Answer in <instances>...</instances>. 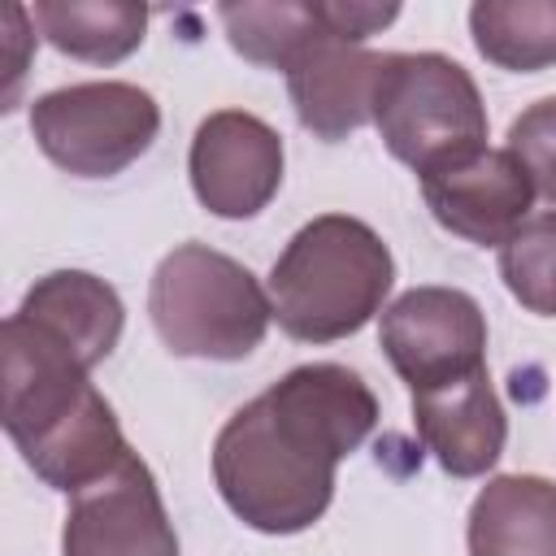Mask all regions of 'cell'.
Here are the masks:
<instances>
[{
	"label": "cell",
	"instance_id": "obj_1",
	"mask_svg": "<svg viewBox=\"0 0 556 556\" xmlns=\"http://www.w3.org/2000/svg\"><path fill=\"white\" fill-rule=\"evenodd\" d=\"M378 426L369 382L334 361L287 369L230 413L213 439L226 508L261 534H300L334 500V469Z\"/></svg>",
	"mask_w": 556,
	"mask_h": 556
},
{
	"label": "cell",
	"instance_id": "obj_2",
	"mask_svg": "<svg viewBox=\"0 0 556 556\" xmlns=\"http://www.w3.org/2000/svg\"><path fill=\"white\" fill-rule=\"evenodd\" d=\"M4 430L52 491H83L130 452L113 404L91 387L87 361L22 313L0 330Z\"/></svg>",
	"mask_w": 556,
	"mask_h": 556
},
{
	"label": "cell",
	"instance_id": "obj_3",
	"mask_svg": "<svg viewBox=\"0 0 556 556\" xmlns=\"http://www.w3.org/2000/svg\"><path fill=\"white\" fill-rule=\"evenodd\" d=\"M395 282L391 248L374 226L348 213L304 222L269 269L274 321L300 343L356 334Z\"/></svg>",
	"mask_w": 556,
	"mask_h": 556
},
{
	"label": "cell",
	"instance_id": "obj_4",
	"mask_svg": "<svg viewBox=\"0 0 556 556\" xmlns=\"http://www.w3.org/2000/svg\"><path fill=\"white\" fill-rule=\"evenodd\" d=\"M148 317L174 356L243 361L261 348L274 304L235 256L208 243H178L152 269Z\"/></svg>",
	"mask_w": 556,
	"mask_h": 556
},
{
	"label": "cell",
	"instance_id": "obj_5",
	"mask_svg": "<svg viewBox=\"0 0 556 556\" xmlns=\"http://www.w3.org/2000/svg\"><path fill=\"white\" fill-rule=\"evenodd\" d=\"M369 113L387 152L421 178L486 148L482 91L443 52H382Z\"/></svg>",
	"mask_w": 556,
	"mask_h": 556
},
{
	"label": "cell",
	"instance_id": "obj_6",
	"mask_svg": "<svg viewBox=\"0 0 556 556\" xmlns=\"http://www.w3.org/2000/svg\"><path fill=\"white\" fill-rule=\"evenodd\" d=\"M161 130V104L135 83H74L30 104L39 152L74 178H113L135 165Z\"/></svg>",
	"mask_w": 556,
	"mask_h": 556
},
{
	"label": "cell",
	"instance_id": "obj_7",
	"mask_svg": "<svg viewBox=\"0 0 556 556\" xmlns=\"http://www.w3.org/2000/svg\"><path fill=\"white\" fill-rule=\"evenodd\" d=\"M378 343L408 395L486 369V313L469 291L413 287L382 308Z\"/></svg>",
	"mask_w": 556,
	"mask_h": 556
},
{
	"label": "cell",
	"instance_id": "obj_8",
	"mask_svg": "<svg viewBox=\"0 0 556 556\" xmlns=\"http://www.w3.org/2000/svg\"><path fill=\"white\" fill-rule=\"evenodd\" d=\"M61 556H178L174 521L139 452L70 495Z\"/></svg>",
	"mask_w": 556,
	"mask_h": 556
},
{
	"label": "cell",
	"instance_id": "obj_9",
	"mask_svg": "<svg viewBox=\"0 0 556 556\" xmlns=\"http://www.w3.org/2000/svg\"><path fill=\"white\" fill-rule=\"evenodd\" d=\"M282 139L269 122L243 109H217L195 126L187 174L195 200L226 222L256 217L282 187Z\"/></svg>",
	"mask_w": 556,
	"mask_h": 556
},
{
	"label": "cell",
	"instance_id": "obj_10",
	"mask_svg": "<svg viewBox=\"0 0 556 556\" xmlns=\"http://www.w3.org/2000/svg\"><path fill=\"white\" fill-rule=\"evenodd\" d=\"M430 217L482 248H500L534 204V182L508 148H482L421 178Z\"/></svg>",
	"mask_w": 556,
	"mask_h": 556
},
{
	"label": "cell",
	"instance_id": "obj_11",
	"mask_svg": "<svg viewBox=\"0 0 556 556\" xmlns=\"http://www.w3.org/2000/svg\"><path fill=\"white\" fill-rule=\"evenodd\" d=\"M378 65H382V52L348 43L334 30L317 35L287 65V91L300 126L326 143H339L365 122H374L369 109H374Z\"/></svg>",
	"mask_w": 556,
	"mask_h": 556
},
{
	"label": "cell",
	"instance_id": "obj_12",
	"mask_svg": "<svg viewBox=\"0 0 556 556\" xmlns=\"http://www.w3.org/2000/svg\"><path fill=\"white\" fill-rule=\"evenodd\" d=\"M413 426L426 452H434V460L452 478H482L500 460L508 439V417L486 369L443 382L434 391H417Z\"/></svg>",
	"mask_w": 556,
	"mask_h": 556
},
{
	"label": "cell",
	"instance_id": "obj_13",
	"mask_svg": "<svg viewBox=\"0 0 556 556\" xmlns=\"http://www.w3.org/2000/svg\"><path fill=\"white\" fill-rule=\"evenodd\" d=\"M22 317H30L35 326H43L48 334H56L65 348H74L87 369H96L122 339L126 326V308L122 295L87 274V269H52L43 274L17 304Z\"/></svg>",
	"mask_w": 556,
	"mask_h": 556
},
{
	"label": "cell",
	"instance_id": "obj_14",
	"mask_svg": "<svg viewBox=\"0 0 556 556\" xmlns=\"http://www.w3.org/2000/svg\"><path fill=\"white\" fill-rule=\"evenodd\" d=\"M469 556H556V482L539 473H500L473 504L465 526Z\"/></svg>",
	"mask_w": 556,
	"mask_h": 556
},
{
	"label": "cell",
	"instance_id": "obj_15",
	"mask_svg": "<svg viewBox=\"0 0 556 556\" xmlns=\"http://www.w3.org/2000/svg\"><path fill=\"white\" fill-rule=\"evenodd\" d=\"M30 22L56 52L113 65L143 43L148 9L130 0H39L30 4Z\"/></svg>",
	"mask_w": 556,
	"mask_h": 556
},
{
	"label": "cell",
	"instance_id": "obj_16",
	"mask_svg": "<svg viewBox=\"0 0 556 556\" xmlns=\"http://www.w3.org/2000/svg\"><path fill=\"white\" fill-rule=\"evenodd\" d=\"M217 17L226 26L230 48L265 70H282L330 30L321 0H243V4H217Z\"/></svg>",
	"mask_w": 556,
	"mask_h": 556
},
{
	"label": "cell",
	"instance_id": "obj_17",
	"mask_svg": "<svg viewBox=\"0 0 556 556\" xmlns=\"http://www.w3.org/2000/svg\"><path fill=\"white\" fill-rule=\"evenodd\" d=\"M473 48L513 74L556 65V0H478L469 9Z\"/></svg>",
	"mask_w": 556,
	"mask_h": 556
},
{
	"label": "cell",
	"instance_id": "obj_18",
	"mask_svg": "<svg viewBox=\"0 0 556 556\" xmlns=\"http://www.w3.org/2000/svg\"><path fill=\"white\" fill-rule=\"evenodd\" d=\"M500 278L526 313L556 317V208L526 217L500 243Z\"/></svg>",
	"mask_w": 556,
	"mask_h": 556
},
{
	"label": "cell",
	"instance_id": "obj_19",
	"mask_svg": "<svg viewBox=\"0 0 556 556\" xmlns=\"http://www.w3.org/2000/svg\"><path fill=\"white\" fill-rule=\"evenodd\" d=\"M508 152L534 182V195L556 204V96L534 100L508 126Z\"/></svg>",
	"mask_w": 556,
	"mask_h": 556
},
{
	"label": "cell",
	"instance_id": "obj_20",
	"mask_svg": "<svg viewBox=\"0 0 556 556\" xmlns=\"http://www.w3.org/2000/svg\"><path fill=\"white\" fill-rule=\"evenodd\" d=\"M35 22H30V9L22 4H4V70H9V91H4V109H13L17 100V87H22V74H26V61L35 52Z\"/></svg>",
	"mask_w": 556,
	"mask_h": 556
}]
</instances>
